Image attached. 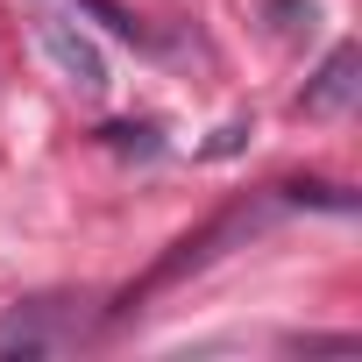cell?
Masks as SVG:
<instances>
[{
	"instance_id": "1",
	"label": "cell",
	"mask_w": 362,
	"mask_h": 362,
	"mask_svg": "<svg viewBox=\"0 0 362 362\" xmlns=\"http://www.w3.org/2000/svg\"><path fill=\"white\" fill-rule=\"evenodd\" d=\"M36 43H43V57L64 71V86L71 93H86V100H100L107 93V57L93 50V36H78L64 15H36Z\"/></svg>"
},
{
	"instance_id": "5",
	"label": "cell",
	"mask_w": 362,
	"mask_h": 362,
	"mask_svg": "<svg viewBox=\"0 0 362 362\" xmlns=\"http://www.w3.org/2000/svg\"><path fill=\"white\" fill-rule=\"evenodd\" d=\"M284 199H291V206H327V214H355V199H348L341 185H284Z\"/></svg>"
},
{
	"instance_id": "3",
	"label": "cell",
	"mask_w": 362,
	"mask_h": 362,
	"mask_svg": "<svg viewBox=\"0 0 362 362\" xmlns=\"http://www.w3.org/2000/svg\"><path fill=\"white\" fill-rule=\"evenodd\" d=\"M50 313H57L50 298H29V305H15L8 320H0V355H50V348L64 341V334L50 327Z\"/></svg>"
},
{
	"instance_id": "2",
	"label": "cell",
	"mask_w": 362,
	"mask_h": 362,
	"mask_svg": "<svg viewBox=\"0 0 362 362\" xmlns=\"http://www.w3.org/2000/svg\"><path fill=\"white\" fill-rule=\"evenodd\" d=\"M355 93H362V50H355V43H334V50H327V64L305 78L298 114L334 121V114H348V107H355Z\"/></svg>"
},
{
	"instance_id": "4",
	"label": "cell",
	"mask_w": 362,
	"mask_h": 362,
	"mask_svg": "<svg viewBox=\"0 0 362 362\" xmlns=\"http://www.w3.org/2000/svg\"><path fill=\"white\" fill-rule=\"evenodd\" d=\"M71 8H86V15H93L100 29H114L121 43H142V22H135V15L121 8V0H71Z\"/></svg>"
}]
</instances>
